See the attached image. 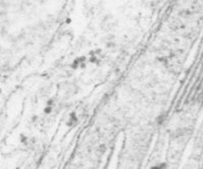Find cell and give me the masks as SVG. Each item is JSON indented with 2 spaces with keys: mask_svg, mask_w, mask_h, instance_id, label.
Instances as JSON below:
<instances>
[{
  "mask_svg": "<svg viewBox=\"0 0 203 169\" xmlns=\"http://www.w3.org/2000/svg\"><path fill=\"white\" fill-rule=\"evenodd\" d=\"M77 117H76L75 113H71L70 117H69V120H68V124L69 125H74L77 123Z\"/></svg>",
  "mask_w": 203,
  "mask_h": 169,
  "instance_id": "obj_1",
  "label": "cell"
}]
</instances>
